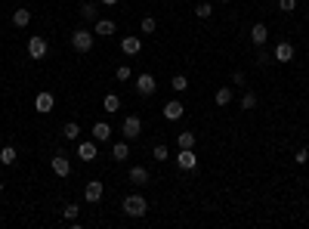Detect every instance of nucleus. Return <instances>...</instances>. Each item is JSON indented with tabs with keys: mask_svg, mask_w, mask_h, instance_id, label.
<instances>
[{
	"mask_svg": "<svg viewBox=\"0 0 309 229\" xmlns=\"http://www.w3.org/2000/svg\"><path fill=\"white\" fill-rule=\"evenodd\" d=\"M93 41H96V34L87 31V28H77V31L71 34V47H74L77 53H90V50H93Z\"/></svg>",
	"mask_w": 309,
	"mask_h": 229,
	"instance_id": "1",
	"label": "nucleus"
},
{
	"mask_svg": "<svg viewBox=\"0 0 309 229\" xmlns=\"http://www.w3.org/2000/svg\"><path fill=\"white\" fill-rule=\"evenodd\" d=\"M121 208H124V214H127V217H145L148 202H145L142 195H127V198L121 202Z\"/></svg>",
	"mask_w": 309,
	"mask_h": 229,
	"instance_id": "2",
	"label": "nucleus"
},
{
	"mask_svg": "<svg viewBox=\"0 0 309 229\" xmlns=\"http://www.w3.org/2000/svg\"><path fill=\"white\" fill-rule=\"evenodd\" d=\"M47 53H50L47 37H41V34H31V37H28V56H31V59H47Z\"/></svg>",
	"mask_w": 309,
	"mask_h": 229,
	"instance_id": "3",
	"label": "nucleus"
},
{
	"mask_svg": "<svg viewBox=\"0 0 309 229\" xmlns=\"http://www.w3.org/2000/svg\"><path fill=\"white\" fill-rule=\"evenodd\" d=\"M136 84V93L139 96H154V90H158V84H154V74H148V71H142V74H136V78H133Z\"/></svg>",
	"mask_w": 309,
	"mask_h": 229,
	"instance_id": "4",
	"label": "nucleus"
},
{
	"mask_svg": "<svg viewBox=\"0 0 309 229\" xmlns=\"http://www.w3.org/2000/svg\"><path fill=\"white\" fill-rule=\"evenodd\" d=\"M96 155H99V142L96 139H77V158L81 161H96Z\"/></svg>",
	"mask_w": 309,
	"mask_h": 229,
	"instance_id": "5",
	"label": "nucleus"
},
{
	"mask_svg": "<svg viewBox=\"0 0 309 229\" xmlns=\"http://www.w3.org/2000/svg\"><path fill=\"white\" fill-rule=\"evenodd\" d=\"M173 161H176V170H195V167H198V155H195V149H179Z\"/></svg>",
	"mask_w": 309,
	"mask_h": 229,
	"instance_id": "6",
	"label": "nucleus"
},
{
	"mask_svg": "<svg viewBox=\"0 0 309 229\" xmlns=\"http://www.w3.org/2000/svg\"><path fill=\"white\" fill-rule=\"evenodd\" d=\"M121 130H124V139H139V133H142V118L139 114H127L124 118V124H121Z\"/></svg>",
	"mask_w": 309,
	"mask_h": 229,
	"instance_id": "7",
	"label": "nucleus"
},
{
	"mask_svg": "<svg viewBox=\"0 0 309 229\" xmlns=\"http://www.w3.org/2000/svg\"><path fill=\"white\" fill-rule=\"evenodd\" d=\"M53 108H56V96H53L50 90H41V93L34 96V111H37V114H50Z\"/></svg>",
	"mask_w": 309,
	"mask_h": 229,
	"instance_id": "8",
	"label": "nucleus"
},
{
	"mask_svg": "<svg viewBox=\"0 0 309 229\" xmlns=\"http://www.w3.org/2000/svg\"><path fill=\"white\" fill-rule=\"evenodd\" d=\"M291 59H294V44H291V41H279V44H275V50H272V62L288 65Z\"/></svg>",
	"mask_w": 309,
	"mask_h": 229,
	"instance_id": "9",
	"label": "nucleus"
},
{
	"mask_svg": "<svg viewBox=\"0 0 309 229\" xmlns=\"http://www.w3.org/2000/svg\"><path fill=\"white\" fill-rule=\"evenodd\" d=\"M50 167H53V174L56 177H68L71 174V161H68V155H65V152H56V155H53V161H50Z\"/></svg>",
	"mask_w": 309,
	"mask_h": 229,
	"instance_id": "10",
	"label": "nucleus"
},
{
	"mask_svg": "<svg viewBox=\"0 0 309 229\" xmlns=\"http://www.w3.org/2000/svg\"><path fill=\"white\" fill-rule=\"evenodd\" d=\"M121 53H124V56H139V53H142V41H139L136 34L121 37Z\"/></svg>",
	"mask_w": 309,
	"mask_h": 229,
	"instance_id": "11",
	"label": "nucleus"
},
{
	"mask_svg": "<svg viewBox=\"0 0 309 229\" xmlns=\"http://www.w3.org/2000/svg\"><path fill=\"white\" fill-rule=\"evenodd\" d=\"M161 114L167 121H179L182 114H186V105L179 102V99H170V102H164V108H161Z\"/></svg>",
	"mask_w": 309,
	"mask_h": 229,
	"instance_id": "12",
	"label": "nucleus"
},
{
	"mask_svg": "<svg viewBox=\"0 0 309 229\" xmlns=\"http://www.w3.org/2000/svg\"><path fill=\"white\" fill-rule=\"evenodd\" d=\"M102 192H105V186H102L99 180H90V183L84 186V198H87L90 205H96V202L102 198Z\"/></svg>",
	"mask_w": 309,
	"mask_h": 229,
	"instance_id": "13",
	"label": "nucleus"
},
{
	"mask_svg": "<svg viewBox=\"0 0 309 229\" xmlns=\"http://www.w3.org/2000/svg\"><path fill=\"white\" fill-rule=\"evenodd\" d=\"M90 133H93V139H96V142H108L114 130H111V124H108V121H96Z\"/></svg>",
	"mask_w": 309,
	"mask_h": 229,
	"instance_id": "14",
	"label": "nucleus"
},
{
	"mask_svg": "<svg viewBox=\"0 0 309 229\" xmlns=\"http://www.w3.org/2000/svg\"><path fill=\"white\" fill-rule=\"evenodd\" d=\"M148 180H151L148 177V167H142V164H133L130 167V183L133 186H148Z\"/></svg>",
	"mask_w": 309,
	"mask_h": 229,
	"instance_id": "15",
	"label": "nucleus"
},
{
	"mask_svg": "<svg viewBox=\"0 0 309 229\" xmlns=\"http://www.w3.org/2000/svg\"><path fill=\"white\" fill-rule=\"evenodd\" d=\"M114 31H118V25H114L111 19H96V22H93V34H102V37H111Z\"/></svg>",
	"mask_w": 309,
	"mask_h": 229,
	"instance_id": "16",
	"label": "nucleus"
},
{
	"mask_svg": "<svg viewBox=\"0 0 309 229\" xmlns=\"http://www.w3.org/2000/svg\"><path fill=\"white\" fill-rule=\"evenodd\" d=\"M16 161H19L16 146H0V164H4V167H13Z\"/></svg>",
	"mask_w": 309,
	"mask_h": 229,
	"instance_id": "17",
	"label": "nucleus"
},
{
	"mask_svg": "<svg viewBox=\"0 0 309 229\" xmlns=\"http://www.w3.org/2000/svg\"><path fill=\"white\" fill-rule=\"evenodd\" d=\"M232 99H235V93H232V87L226 84V87H220L217 93H213V102L220 105V108H226V105H232Z\"/></svg>",
	"mask_w": 309,
	"mask_h": 229,
	"instance_id": "18",
	"label": "nucleus"
},
{
	"mask_svg": "<svg viewBox=\"0 0 309 229\" xmlns=\"http://www.w3.org/2000/svg\"><path fill=\"white\" fill-rule=\"evenodd\" d=\"M111 158H114V161H127V158H130V139L114 142V146H111Z\"/></svg>",
	"mask_w": 309,
	"mask_h": 229,
	"instance_id": "19",
	"label": "nucleus"
},
{
	"mask_svg": "<svg viewBox=\"0 0 309 229\" xmlns=\"http://www.w3.org/2000/svg\"><path fill=\"white\" fill-rule=\"evenodd\" d=\"M266 37H269V28H266L263 22H257V25L251 28V41H254V47H263V44H266Z\"/></svg>",
	"mask_w": 309,
	"mask_h": 229,
	"instance_id": "20",
	"label": "nucleus"
},
{
	"mask_svg": "<svg viewBox=\"0 0 309 229\" xmlns=\"http://www.w3.org/2000/svg\"><path fill=\"white\" fill-rule=\"evenodd\" d=\"M102 108H105V114H114V111H121V96H118V93H105V99H102Z\"/></svg>",
	"mask_w": 309,
	"mask_h": 229,
	"instance_id": "21",
	"label": "nucleus"
},
{
	"mask_svg": "<svg viewBox=\"0 0 309 229\" xmlns=\"http://www.w3.org/2000/svg\"><path fill=\"white\" fill-rule=\"evenodd\" d=\"M13 25H16V28H28V25H31V10H25V7L13 10Z\"/></svg>",
	"mask_w": 309,
	"mask_h": 229,
	"instance_id": "22",
	"label": "nucleus"
},
{
	"mask_svg": "<svg viewBox=\"0 0 309 229\" xmlns=\"http://www.w3.org/2000/svg\"><path fill=\"white\" fill-rule=\"evenodd\" d=\"M62 136L71 139V142H77V139H81V124H77V121H68V124L62 127Z\"/></svg>",
	"mask_w": 309,
	"mask_h": 229,
	"instance_id": "23",
	"label": "nucleus"
},
{
	"mask_svg": "<svg viewBox=\"0 0 309 229\" xmlns=\"http://www.w3.org/2000/svg\"><path fill=\"white\" fill-rule=\"evenodd\" d=\"M81 19L96 22V19H99V7H96V4H90V0H84V7H81Z\"/></svg>",
	"mask_w": 309,
	"mask_h": 229,
	"instance_id": "24",
	"label": "nucleus"
},
{
	"mask_svg": "<svg viewBox=\"0 0 309 229\" xmlns=\"http://www.w3.org/2000/svg\"><path fill=\"white\" fill-rule=\"evenodd\" d=\"M195 142H198V136L192 133V130H186V133L176 136V146H179V149H195Z\"/></svg>",
	"mask_w": 309,
	"mask_h": 229,
	"instance_id": "25",
	"label": "nucleus"
},
{
	"mask_svg": "<svg viewBox=\"0 0 309 229\" xmlns=\"http://www.w3.org/2000/svg\"><path fill=\"white\" fill-rule=\"evenodd\" d=\"M170 90L173 93H186L189 90V78H186V74H173V78H170Z\"/></svg>",
	"mask_w": 309,
	"mask_h": 229,
	"instance_id": "26",
	"label": "nucleus"
},
{
	"mask_svg": "<svg viewBox=\"0 0 309 229\" xmlns=\"http://www.w3.org/2000/svg\"><path fill=\"white\" fill-rule=\"evenodd\" d=\"M154 28H158V19H154V16H142L139 31H142V34H154Z\"/></svg>",
	"mask_w": 309,
	"mask_h": 229,
	"instance_id": "27",
	"label": "nucleus"
},
{
	"mask_svg": "<svg viewBox=\"0 0 309 229\" xmlns=\"http://www.w3.org/2000/svg\"><path fill=\"white\" fill-rule=\"evenodd\" d=\"M151 155H154V161H167V158H170V149H167L164 142H158V146L151 149Z\"/></svg>",
	"mask_w": 309,
	"mask_h": 229,
	"instance_id": "28",
	"label": "nucleus"
},
{
	"mask_svg": "<svg viewBox=\"0 0 309 229\" xmlns=\"http://www.w3.org/2000/svg\"><path fill=\"white\" fill-rule=\"evenodd\" d=\"M114 78H118L121 84H127V81L133 78V71H130V65H118V68H114Z\"/></svg>",
	"mask_w": 309,
	"mask_h": 229,
	"instance_id": "29",
	"label": "nucleus"
},
{
	"mask_svg": "<svg viewBox=\"0 0 309 229\" xmlns=\"http://www.w3.org/2000/svg\"><path fill=\"white\" fill-rule=\"evenodd\" d=\"M195 16H198V19H210V16H213V7L201 0V4H195Z\"/></svg>",
	"mask_w": 309,
	"mask_h": 229,
	"instance_id": "30",
	"label": "nucleus"
},
{
	"mask_svg": "<svg viewBox=\"0 0 309 229\" xmlns=\"http://www.w3.org/2000/svg\"><path fill=\"white\" fill-rule=\"evenodd\" d=\"M62 214H65V220H71V223H74L77 217H81V208H77V205L71 202V205H65V208H62Z\"/></svg>",
	"mask_w": 309,
	"mask_h": 229,
	"instance_id": "31",
	"label": "nucleus"
},
{
	"mask_svg": "<svg viewBox=\"0 0 309 229\" xmlns=\"http://www.w3.org/2000/svg\"><path fill=\"white\" fill-rule=\"evenodd\" d=\"M241 108H244V111H251V108H257V93H251V90H248V93L241 96Z\"/></svg>",
	"mask_w": 309,
	"mask_h": 229,
	"instance_id": "32",
	"label": "nucleus"
},
{
	"mask_svg": "<svg viewBox=\"0 0 309 229\" xmlns=\"http://www.w3.org/2000/svg\"><path fill=\"white\" fill-rule=\"evenodd\" d=\"M279 10L282 13H294L297 10V0H279Z\"/></svg>",
	"mask_w": 309,
	"mask_h": 229,
	"instance_id": "33",
	"label": "nucleus"
},
{
	"mask_svg": "<svg viewBox=\"0 0 309 229\" xmlns=\"http://www.w3.org/2000/svg\"><path fill=\"white\" fill-rule=\"evenodd\" d=\"M294 161H297V164H309V152H306V149H297V152H294Z\"/></svg>",
	"mask_w": 309,
	"mask_h": 229,
	"instance_id": "34",
	"label": "nucleus"
},
{
	"mask_svg": "<svg viewBox=\"0 0 309 229\" xmlns=\"http://www.w3.org/2000/svg\"><path fill=\"white\" fill-rule=\"evenodd\" d=\"M257 62H260V65H269V62H272V56H269L266 50H260V53H257Z\"/></svg>",
	"mask_w": 309,
	"mask_h": 229,
	"instance_id": "35",
	"label": "nucleus"
},
{
	"mask_svg": "<svg viewBox=\"0 0 309 229\" xmlns=\"http://www.w3.org/2000/svg\"><path fill=\"white\" fill-rule=\"evenodd\" d=\"M232 84H235V87H244V71H235V74H232Z\"/></svg>",
	"mask_w": 309,
	"mask_h": 229,
	"instance_id": "36",
	"label": "nucleus"
},
{
	"mask_svg": "<svg viewBox=\"0 0 309 229\" xmlns=\"http://www.w3.org/2000/svg\"><path fill=\"white\" fill-rule=\"evenodd\" d=\"M99 4H102V7H114V4H118V0H99Z\"/></svg>",
	"mask_w": 309,
	"mask_h": 229,
	"instance_id": "37",
	"label": "nucleus"
},
{
	"mask_svg": "<svg viewBox=\"0 0 309 229\" xmlns=\"http://www.w3.org/2000/svg\"><path fill=\"white\" fill-rule=\"evenodd\" d=\"M0 195H4V180H0Z\"/></svg>",
	"mask_w": 309,
	"mask_h": 229,
	"instance_id": "38",
	"label": "nucleus"
},
{
	"mask_svg": "<svg viewBox=\"0 0 309 229\" xmlns=\"http://www.w3.org/2000/svg\"><path fill=\"white\" fill-rule=\"evenodd\" d=\"M220 4H232V0H220Z\"/></svg>",
	"mask_w": 309,
	"mask_h": 229,
	"instance_id": "39",
	"label": "nucleus"
},
{
	"mask_svg": "<svg viewBox=\"0 0 309 229\" xmlns=\"http://www.w3.org/2000/svg\"><path fill=\"white\" fill-rule=\"evenodd\" d=\"M306 19H309V10H306Z\"/></svg>",
	"mask_w": 309,
	"mask_h": 229,
	"instance_id": "40",
	"label": "nucleus"
}]
</instances>
